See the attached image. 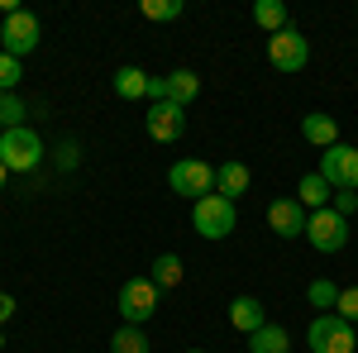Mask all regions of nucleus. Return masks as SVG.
Here are the masks:
<instances>
[{
	"instance_id": "12",
	"label": "nucleus",
	"mask_w": 358,
	"mask_h": 353,
	"mask_svg": "<svg viewBox=\"0 0 358 353\" xmlns=\"http://www.w3.org/2000/svg\"><path fill=\"white\" fill-rule=\"evenodd\" d=\"M229 325L239 329V334H258V329L268 325L263 301H258V296H234V301H229Z\"/></svg>"
},
{
	"instance_id": "28",
	"label": "nucleus",
	"mask_w": 358,
	"mask_h": 353,
	"mask_svg": "<svg viewBox=\"0 0 358 353\" xmlns=\"http://www.w3.org/2000/svg\"><path fill=\"white\" fill-rule=\"evenodd\" d=\"M148 101H153V106L167 101V77H148Z\"/></svg>"
},
{
	"instance_id": "24",
	"label": "nucleus",
	"mask_w": 358,
	"mask_h": 353,
	"mask_svg": "<svg viewBox=\"0 0 358 353\" xmlns=\"http://www.w3.org/2000/svg\"><path fill=\"white\" fill-rule=\"evenodd\" d=\"M182 0H143V15L148 20H158V24H167V20H182Z\"/></svg>"
},
{
	"instance_id": "17",
	"label": "nucleus",
	"mask_w": 358,
	"mask_h": 353,
	"mask_svg": "<svg viewBox=\"0 0 358 353\" xmlns=\"http://www.w3.org/2000/svg\"><path fill=\"white\" fill-rule=\"evenodd\" d=\"M287 349H292V339L282 325H263L258 334H248V353H287Z\"/></svg>"
},
{
	"instance_id": "31",
	"label": "nucleus",
	"mask_w": 358,
	"mask_h": 353,
	"mask_svg": "<svg viewBox=\"0 0 358 353\" xmlns=\"http://www.w3.org/2000/svg\"><path fill=\"white\" fill-rule=\"evenodd\" d=\"M5 177H10V167H5V163H0V187H5Z\"/></svg>"
},
{
	"instance_id": "6",
	"label": "nucleus",
	"mask_w": 358,
	"mask_h": 353,
	"mask_svg": "<svg viewBox=\"0 0 358 353\" xmlns=\"http://www.w3.org/2000/svg\"><path fill=\"white\" fill-rule=\"evenodd\" d=\"M158 287H153V277H129L124 287H120V315H124V325H143V320H153V310H158Z\"/></svg>"
},
{
	"instance_id": "13",
	"label": "nucleus",
	"mask_w": 358,
	"mask_h": 353,
	"mask_svg": "<svg viewBox=\"0 0 358 353\" xmlns=\"http://www.w3.org/2000/svg\"><path fill=\"white\" fill-rule=\"evenodd\" d=\"M248 182H253V172H248L244 163H220L215 167V191H220L224 201H239L248 191Z\"/></svg>"
},
{
	"instance_id": "30",
	"label": "nucleus",
	"mask_w": 358,
	"mask_h": 353,
	"mask_svg": "<svg viewBox=\"0 0 358 353\" xmlns=\"http://www.w3.org/2000/svg\"><path fill=\"white\" fill-rule=\"evenodd\" d=\"M57 153H62V158H57V163H62V167H77V143H72V138H67V143H62Z\"/></svg>"
},
{
	"instance_id": "18",
	"label": "nucleus",
	"mask_w": 358,
	"mask_h": 353,
	"mask_svg": "<svg viewBox=\"0 0 358 353\" xmlns=\"http://www.w3.org/2000/svg\"><path fill=\"white\" fill-rule=\"evenodd\" d=\"M115 96H120V101H138V96H148V72H138V67H120V72H115Z\"/></svg>"
},
{
	"instance_id": "19",
	"label": "nucleus",
	"mask_w": 358,
	"mask_h": 353,
	"mask_svg": "<svg viewBox=\"0 0 358 353\" xmlns=\"http://www.w3.org/2000/svg\"><path fill=\"white\" fill-rule=\"evenodd\" d=\"M153 287H158V291H172V287H182V258H177V253H163V258H153Z\"/></svg>"
},
{
	"instance_id": "9",
	"label": "nucleus",
	"mask_w": 358,
	"mask_h": 353,
	"mask_svg": "<svg viewBox=\"0 0 358 353\" xmlns=\"http://www.w3.org/2000/svg\"><path fill=\"white\" fill-rule=\"evenodd\" d=\"M268 62H273L277 72H301L306 62H310V43H306L301 34L287 24L282 34H273V38H268Z\"/></svg>"
},
{
	"instance_id": "25",
	"label": "nucleus",
	"mask_w": 358,
	"mask_h": 353,
	"mask_svg": "<svg viewBox=\"0 0 358 353\" xmlns=\"http://www.w3.org/2000/svg\"><path fill=\"white\" fill-rule=\"evenodd\" d=\"M20 57H10V53H0V91H15L20 86Z\"/></svg>"
},
{
	"instance_id": "11",
	"label": "nucleus",
	"mask_w": 358,
	"mask_h": 353,
	"mask_svg": "<svg viewBox=\"0 0 358 353\" xmlns=\"http://www.w3.org/2000/svg\"><path fill=\"white\" fill-rule=\"evenodd\" d=\"M268 224H273L277 239H296V234H306V206L292 196V201H273L268 206Z\"/></svg>"
},
{
	"instance_id": "15",
	"label": "nucleus",
	"mask_w": 358,
	"mask_h": 353,
	"mask_svg": "<svg viewBox=\"0 0 358 353\" xmlns=\"http://www.w3.org/2000/svg\"><path fill=\"white\" fill-rule=\"evenodd\" d=\"M196 96H201V77H196L192 67H177V72H167V101L172 106H192Z\"/></svg>"
},
{
	"instance_id": "10",
	"label": "nucleus",
	"mask_w": 358,
	"mask_h": 353,
	"mask_svg": "<svg viewBox=\"0 0 358 353\" xmlns=\"http://www.w3.org/2000/svg\"><path fill=\"white\" fill-rule=\"evenodd\" d=\"M143 124H148V134L158 138V143H177V138L187 134V110L172 106V101H158V106H148Z\"/></svg>"
},
{
	"instance_id": "3",
	"label": "nucleus",
	"mask_w": 358,
	"mask_h": 353,
	"mask_svg": "<svg viewBox=\"0 0 358 353\" xmlns=\"http://www.w3.org/2000/svg\"><path fill=\"white\" fill-rule=\"evenodd\" d=\"M167 187L196 206V201H206V196L215 191V167L206 163V158H177L172 172H167Z\"/></svg>"
},
{
	"instance_id": "2",
	"label": "nucleus",
	"mask_w": 358,
	"mask_h": 353,
	"mask_svg": "<svg viewBox=\"0 0 358 353\" xmlns=\"http://www.w3.org/2000/svg\"><path fill=\"white\" fill-rule=\"evenodd\" d=\"M0 163L10 167V172H34V167L43 163V138L34 134L29 124L0 129Z\"/></svg>"
},
{
	"instance_id": "32",
	"label": "nucleus",
	"mask_w": 358,
	"mask_h": 353,
	"mask_svg": "<svg viewBox=\"0 0 358 353\" xmlns=\"http://www.w3.org/2000/svg\"><path fill=\"white\" fill-rule=\"evenodd\" d=\"M0 349H5V334H0Z\"/></svg>"
},
{
	"instance_id": "16",
	"label": "nucleus",
	"mask_w": 358,
	"mask_h": 353,
	"mask_svg": "<svg viewBox=\"0 0 358 353\" xmlns=\"http://www.w3.org/2000/svg\"><path fill=\"white\" fill-rule=\"evenodd\" d=\"M296 201H301V206H310V210H325V206L334 201V187L320 177V172H306L301 182H296Z\"/></svg>"
},
{
	"instance_id": "5",
	"label": "nucleus",
	"mask_w": 358,
	"mask_h": 353,
	"mask_svg": "<svg viewBox=\"0 0 358 353\" xmlns=\"http://www.w3.org/2000/svg\"><path fill=\"white\" fill-rule=\"evenodd\" d=\"M306 239H310L315 253H339V248L349 244V219L334 215L330 206L325 210H310L306 215Z\"/></svg>"
},
{
	"instance_id": "22",
	"label": "nucleus",
	"mask_w": 358,
	"mask_h": 353,
	"mask_svg": "<svg viewBox=\"0 0 358 353\" xmlns=\"http://www.w3.org/2000/svg\"><path fill=\"white\" fill-rule=\"evenodd\" d=\"M306 296H310V305H320V315H330L334 305H339V287H334L330 277H315V282L306 287Z\"/></svg>"
},
{
	"instance_id": "27",
	"label": "nucleus",
	"mask_w": 358,
	"mask_h": 353,
	"mask_svg": "<svg viewBox=\"0 0 358 353\" xmlns=\"http://www.w3.org/2000/svg\"><path fill=\"white\" fill-rule=\"evenodd\" d=\"M330 210H334V215H344V219H349V215L358 210V191H334Z\"/></svg>"
},
{
	"instance_id": "8",
	"label": "nucleus",
	"mask_w": 358,
	"mask_h": 353,
	"mask_svg": "<svg viewBox=\"0 0 358 353\" xmlns=\"http://www.w3.org/2000/svg\"><path fill=\"white\" fill-rule=\"evenodd\" d=\"M320 177H325L334 191H358V148H349V143L325 148V153H320Z\"/></svg>"
},
{
	"instance_id": "20",
	"label": "nucleus",
	"mask_w": 358,
	"mask_h": 353,
	"mask_svg": "<svg viewBox=\"0 0 358 353\" xmlns=\"http://www.w3.org/2000/svg\"><path fill=\"white\" fill-rule=\"evenodd\" d=\"M110 353H148V334H143V325H120L110 334Z\"/></svg>"
},
{
	"instance_id": "14",
	"label": "nucleus",
	"mask_w": 358,
	"mask_h": 353,
	"mask_svg": "<svg viewBox=\"0 0 358 353\" xmlns=\"http://www.w3.org/2000/svg\"><path fill=\"white\" fill-rule=\"evenodd\" d=\"M301 138L306 143H315L320 153L339 143V124H334V115H306L301 120Z\"/></svg>"
},
{
	"instance_id": "33",
	"label": "nucleus",
	"mask_w": 358,
	"mask_h": 353,
	"mask_svg": "<svg viewBox=\"0 0 358 353\" xmlns=\"http://www.w3.org/2000/svg\"><path fill=\"white\" fill-rule=\"evenodd\" d=\"M187 353H201V349H187Z\"/></svg>"
},
{
	"instance_id": "21",
	"label": "nucleus",
	"mask_w": 358,
	"mask_h": 353,
	"mask_svg": "<svg viewBox=\"0 0 358 353\" xmlns=\"http://www.w3.org/2000/svg\"><path fill=\"white\" fill-rule=\"evenodd\" d=\"M253 20L268 29V38H273V34L287 29V5H282V0H258V5H253Z\"/></svg>"
},
{
	"instance_id": "29",
	"label": "nucleus",
	"mask_w": 358,
	"mask_h": 353,
	"mask_svg": "<svg viewBox=\"0 0 358 353\" xmlns=\"http://www.w3.org/2000/svg\"><path fill=\"white\" fill-rule=\"evenodd\" d=\"M10 320H15V296H10V291H0V329L10 325Z\"/></svg>"
},
{
	"instance_id": "4",
	"label": "nucleus",
	"mask_w": 358,
	"mask_h": 353,
	"mask_svg": "<svg viewBox=\"0 0 358 353\" xmlns=\"http://www.w3.org/2000/svg\"><path fill=\"white\" fill-rule=\"evenodd\" d=\"M306 344L310 353H354V325L349 320H339V315H315L310 329H306Z\"/></svg>"
},
{
	"instance_id": "23",
	"label": "nucleus",
	"mask_w": 358,
	"mask_h": 353,
	"mask_svg": "<svg viewBox=\"0 0 358 353\" xmlns=\"http://www.w3.org/2000/svg\"><path fill=\"white\" fill-rule=\"evenodd\" d=\"M24 101L15 96V91H0V129H20L24 124Z\"/></svg>"
},
{
	"instance_id": "7",
	"label": "nucleus",
	"mask_w": 358,
	"mask_h": 353,
	"mask_svg": "<svg viewBox=\"0 0 358 353\" xmlns=\"http://www.w3.org/2000/svg\"><path fill=\"white\" fill-rule=\"evenodd\" d=\"M38 38H43L38 20H34L29 10H15V15H5V24H0V53L24 57V53L38 48Z\"/></svg>"
},
{
	"instance_id": "1",
	"label": "nucleus",
	"mask_w": 358,
	"mask_h": 353,
	"mask_svg": "<svg viewBox=\"0 0 358 353\" xmlns=\"http://www.w3.org/2000/svg\"><path fill=\"white\" fill-rule=\"evenodd\" d=\"M192 224L201 239H229L234 234V224H239V215H234V201H224L220 191H210L206 201H196L192 206Z\"/></svg>"
},
{
	"instance_id": "26",
	"label": "nucleus",
	"mask_w": 358,
	"mask_h": 353,
	"mask_svg": "<svg viewBox=\"0 0 358 353\" xmlns=\"http://www.w3.org/2000/svg\"><path fill=\"white\" fill-rule=\"evenodd\" d=\"M334 315H339V320H349V325L358 320V287L339 291V305H334Z\"/></svg>"
}]
</instances>
